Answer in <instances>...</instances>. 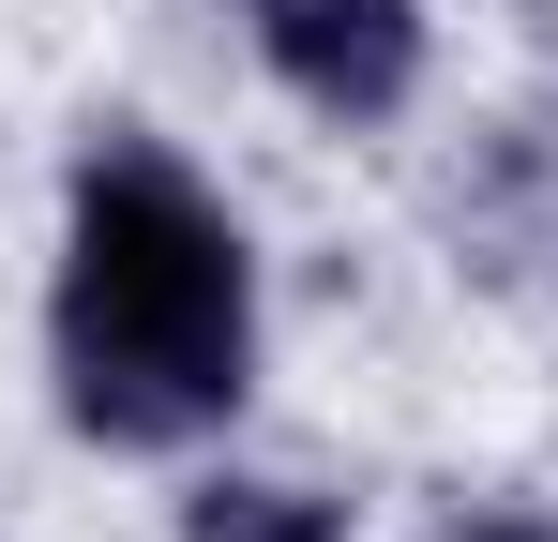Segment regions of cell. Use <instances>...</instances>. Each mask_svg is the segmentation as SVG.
<instances>
[{
	"label": "cell",
	"mask_w": 558,
	"mask_h": 542,
	"mask_svg": "<svg viewBox=\"0 0 558 542\" xmlns=\"http://www.w3.org/2000/svg\"><path fill=\"white\" fill-rule=\"evenodd\" d=\"M31 377H46V422L92 467H196L257 422L272 257H257L242 196L136 106H92L61 181H46Z\"/></svg>",
	"instance_id": "obj_1"
},
{
	"label": "cell",
	"mask_w": 558,
	"mask_h": 542,
	"mask_svg": "<svg viewBox=\"0 0 558 542\" xmlns=\"http://www.w3.org/2000/svg\"><path fill=\"white\" fill-rule=\"evenodd\" d=\"M287 121L317 136H408L438 90V0H211Z\"/></svg>",
	"instance_id": "obj_2"
},
{
	"label": "cell",
	"mask_w": 558,
	"mask_h": 542,
	"mask_svg": "<svg viewBox=\"0 0 558 542\" xmlns=\"http://www.w3.org/2000/svg\"><path fill=\"white\" fill-rule=\"evenodd\" d=\"M167 542H363V497L317 482V467H272V452H196L182 497H167Z\"/></svg>",
	"instance_id": "obj_3"
},
{
	"label": "cell",
	"mask_w": 558,
	"mask_h": 542,
	"mask_svg": "<svg viewBox=\"0 0 558 542\" xmlns=\"http://www.w3.org/2000/svg\"><path fill=\"white\" fill-rule=\"evenodd\" d=\"M423 542H558V513H529V497H453Z\"/></svg>",
	"instance_id": "obj_4"
}]
</instances>
